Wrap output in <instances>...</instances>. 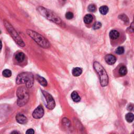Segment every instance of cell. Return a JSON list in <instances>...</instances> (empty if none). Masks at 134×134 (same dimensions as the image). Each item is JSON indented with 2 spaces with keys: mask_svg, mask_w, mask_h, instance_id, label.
I'll return each instance as SVG.
<instances>
[{
  "mask_svg": "<svg viewBox=\"0 0 134 134\" xmlns=\"http://www.w3.org/2000/svg\"><path fill=\"white\" fill-rule=\"evenodd\" d=\"M44 110L41 105H39L33 113V117L35 119H40L43 117Z\"/></svg>",
  "mask_w": 134,
  "mask_h": 134,
  "instance_id": "obj_8",
  "label": "cell"
},
{
  "mask_svg": "<svg viewBox=\"0 0 134 134\" xmlns=\"http://www.w3.org/2000/svg\"><path fill=\"white\" fill-rule=\"evenodd\" d=\"M17 96V104L20 107L25 105L29 100V94L26 88L24 87H19L16 92Z\"/></svg>",
  "mask_w": 134,
  "mask_h": 134,
  "instance_id": "obj_6",
  "label": "cell"
},
{
  "mask_svg": "<svg viewBox=\"0 0 134 134\" xmlns=\"http://www.w3.org/2000/svg\"><path fill=\"white\" fill-rule=\"evenodd\" d=\"M110 37L112 39H116L119 37V33L118 31L115 30H112L110 33Z\"/></svg>",
  "mask_w": 134,
  "mask_h": 134,
  "instance_id": "obj_13",
  "label": "cell"
},
{
  "mask_svg": "<svg viewBox=\"0 0 134 134\" xmlns=\"http://www.w3.org/2000/svg\"><path fill=\"white\" fill-rule=\"evenodd\" d=\"M71 98L73 101L75 102H79L81 100V97L79 94L76 91H73L71 94Z\"/></svg>",
  "mask_w": 134,
  "mask_h": 134,
  "instance_id": "obj_15",
  "label": "cell"
},
{
  "mask_svg": "<svg viewBox=\"0 0 134 134\" xmlns=\"http://www.w3.org/2000/svg\"><path fill=\"white\" fill-rule=\"evenodd\" d=\"M102 27V24L100 22H97L94 24L93 25V29H99Z\"/></svg>",
  "mask_w": 134,
  "mask_h": 134,
  "instance_id": "obj_25",
  "label": "cell"
},
{
  "mask_svg": "<svg viewBox=\"0 0 134 134\" xmlns=\"http://www.w3.org/2000/svg\"><path fill=\"white\" fill-rule=\"evenodd\" d=\"M14 133H15V134H18V133H19L18 132H16V131H14V132H12V134H14Z\"/></svg>",
  "mask_w": 134,
  "mask_h": 134,
  "instance_id": "obj_28",
  "label": "cell"
},
{
  "mask_svg": "<svg viewBox=\"0 0 134 134\" xmlns=\"http://www.w3.org/2000/svg\"><path fill=\"white\" fill-rule=\"evenodd\" d=\"M41 92L44 95V96L47 102V107L49 109V110H53L55 107L56 103L54 98L51 95L48 93L47 92L42 90Z\"/></svg>",
  "mask_w": 134,
  "mask_h": 134,
  "instance_id": "obj_7",
  "label": "cell"
},
{
  "mask_svg": "<svg viewBox=\"0 0 134 134\" xmlns=\"http://www.w3.org/2000/svg\"><path fill=\"white\" fill-rule=\"evenodd\" d=\"M16 82L17 84L26 83V87L30 88L34 84V76L29 72L21 73L17 77Z\"/></svg>",
  "mask_w": 134,
  "mask_h": 134,
  "instance_id": "obj_3",
  "label": "cell"
},
{
  "mask_svg": "<svg viewBox=\"0 0 134 134\" xmlns=\"http://www.w3.org/2000/svg\"><path fill=\"white\" fill-rule=\"evenodd\" d=\"M2 75L5 77H9L12 76V72L9 69H5L2 72Z\"/></svg>",
  "mask_w": 134,
  "mask_h": 134,
  "instance_id": "obj_20",
  "label": "cell"
},
{
  "mask_svg": "<svg viewBox=\"0 0 134 134\" xmlns=\"http://www.w3.org/2000/svg\"><path fill=\"white\" fill-rule=\"evenodd\" d=\"M72 73L73 76L79 77L82 74V69L80 68L77 67V68H75L72 69Z\"/></svg>",
  "mask_w": 134,
  "mask_h": 134,
  "instance_id": "obj_12",
  "label": "cell"
},
{
  "mask_svg": "<svg viewBox=\"0 0 134 134\" xmlns=\"http://www.w3.org/2000/svg\"><path fill=\"white\" fill-rule=\"evenodd\" d=\"M119 73L121 76H125L127 73V69L125 66H122L119 70Z\"/></svg>",
  "mask_w": 134,
  "mask_h": 134,
  "instance_id": "obj_19",
  "label": "cell"
},
{
  "mask_svg": "<svg viewBox=\"0 0 134 134\" xmlns=\"http://www.w3.org/2000/svg\"><path fill=\"white\" fill-rule=\"evenodd\" d=\"M2 48V41L0 40V52L1 51Z\"/></svg>",
  "mask_w": 134,
  "mask_h": 134,
  "instance_id": "obj_27",
  "label": "cell"
},
{
  "mask_svg": "<svg viewBox=\"0 0 134 134\" xmlns=\"http://www.w3.org/2000/svg\"><path fill=\"white\" fill-rule=\"evenodd\" d=\"M105 59L106 62L109 65H112L114 64L116 61V58L115 56L111 54L106 56Z\"/></svg>",
  "mask_w": 134,
  "mask_h": 134,
  "instance_id": "obj_10",
  "label": "cell"
},
{
  "mask_svg": "<svg viewBox=\"0 0 134 134\" xmlns=\"http://www.w3.org/2000/svg\"><path fill=\"white\" fill-rule=\"evenodd\" d=\"M26 33L36 43L44 48H48L50 47V44L49 41L40 34L30 29H28Z\"/></svg>",
  "mask_w": 134,
  "mask_h": 134,
  "instance_id": "obj_1",
  "label": "cell"
},
{
  "mask_svg": "<svg viewBox=\"0 0 134 134\" xmlns=\"http://www.w3.org/2000/svg\"><path fill=\"white\" fill-rule=\"evenodd\" d=\"M37 79L38 81V82L40 83L41 86H47V81L44 77H42L40 76H37Z\"/></svg>",
  "mask_w": 134,
  "mask_h": 134,
  "instance_id": "obj_14",
  "label": "cell"
},
{
  "mask_svg": "<svg viewBox=\"0 0 134 134\" xmlns=\"http://www.w3.org/2000/svg\"><path fill=\"white\" fill-rule=\"evenodd\" d=\"M25 58V56L24 53L22 52H18L15 55V59L17 61H18L19 62H23Z\"/></svg>",
  "mask_w": 134,
  "mask_h": 134,
  "instance_id": "obj_11",
  "label": "cell"
},
{
  "mask_svg": "<svg viewBox=\"0 0 134 134\" xmlns=\"http://www.w3.org/2000/svg\"><path fill=\"white\" fill-rule=\"evenodd\" d=\"M87 10L90 12H94L96 11V7L94 4H90L87 8Z\"/></svg>",
  "mask_w": 134,
  "mask_h": 134,
  "instance_id": "obj_23",
  "label": "cell"
},
{
  "mask_svg": "<svg viewBox=\"0 0 134 134\" xmlns=\"http://www.w3.org/2000/svg\"><path fill=\"white\" fill-rule=\"evenodd\" d=\"M93 19V17L92 16V15L91 14H87L84 17V22L86 24H90L92 22V20Z\"/></svg>",
  "mask_w": 134,
  "mask_h": 134,
  "instance_id": "obj_16",
  "label": "cell"
},
{
  "mask_svg": "<svg viewBox=\"0 0 134 134\" xmlns=\"http://www.w3.org/2000/svg\"><path fill=\"white\" fill-rule=\"evenodd\" d=\"M99 10L102 15H106L108 12V8L107 6H102Z\"/></svg>",
  "mask_w": 134,
  "mask_h": 134,
  "instance_id": "obj_18",
  "label": "cell"
},
{
  "mask_svg": "<svg viewBox=\"0 0 134 134\" xmlns=\"http://www.w3.org/2000/svg\"><path fill=\"white\" fill-rule=\"evenodd\" d=\"M119 18L122 20L125 24H128L129 23V19L126 15L121 14L119 16Z\"/></svg>",
  "mask_w": 134,
  "mask_h": 134,
  "instance_id": "obj_21",
  "label": "cell"
},
{
  "mask_svg": "<svg viewBox=\"0 0 134 134\" xmlns=\"http://www.w3.org/2000/svg\"><path fill=\"white\" fill-rule=\"evenodd\" d=\"M35 133V132L33 129H29L27 130L26 132V134H34Z\"/></svg>",
  "mask_w": 134,
  "mask_h": 134,
  "instance_id": "obj_26",
  "label": "cell"
},
{
  "mask_svg": "<svg viewBox=\"0 0 134 134\" xmlns=\"http://www.w3.org/2000/svg\"><path fill=\"white\" fill-rule=\"evenodd\" d=\"M94 69L100 77V81L102 86L104 87L107 86L108 83V77L105 69L98 62H95L93 64Z\"/></svg>",
  "mask_w": 134,
  "mask_h": 134,
  "instance_id": "obj_4",
  "label": "cell"
},
{
  "mask_svg": "<svg viewBox=\"0 0 134 134\" xmlns=\"http://www.w3.org/2000/svg\"><path fill=\"white\" fill-rule=\"evenodd\" d=\"M115 52L117 55H122L124 52V48L123 47H118L116 49Z\"/></svg>",
  "mask_w": 134,
  "mask_h": 134,
  "instance_id": "obj_22",
  "label": "cell"
},
{
  "mask_svg": "<svg viewBox=\"0 0 134 134\" xmlns=\"http://www.w3.org/2000/svg\"><path fill=\"white\" fill-rule=\"evenodd\" d=\"M16 120L17 123L20 124H25L27 122V118L24 115L19 113L16 116Z\"/></svg>",
  "mask_w": 134,
  "mask_h": 134,
  "instance_id": "obj_9",
  "label": "cell"
},
{
  "mask_svg": "<svg viewBox=\"0 0 134 134\" xmlns=\"http://www.w3.org/2000/svg\"><path fill=\"white\" fill-rule=\"evenodd\" d=\"M4 24L5 27L7 29V30L8 31V32L10 33V36L13 38L14 40L16 42V43L20 47H24L25 46V44L22 38L20 37L19 34L17 33V31L12 26V25L7 20L4 21Z\"/></svg>",
  "mask_w": 134,
  "mask_h": 134,
  "instance_id": "obj_5",
  "label": "cell"
},
{
  "mask_svg": "<svg viewBox=\"0 0 134 134\" xmlns=\"http://www.w3.org/2000/svg\"><path fill=\"white\" fill-rule=\"evenodd\" d=\"M134 115L133 114L131 113H127L125 116L126 120L128 123H132L134 121Z\"/></svg>",
  "mask_w": 134,
  "mask_h": 134,
  "instance_id": "obj_17",
  "label": "cell"
},
{
  "mask_svg": "<svg viewBox=\"0 0 134 134\" xmlns=\"http://www.w3.org/2000/svg\"><path fill=\"white\" fill-rule=\"evenodd\" d=\"M37 10L41 15L47 19L56 24H61V20L60 18L51 10L42 6H39L37 8Z\"/></svg>",
  "mask_w": 134,
  "mask_h": 134,
  "instance_id": "obj_2",
  "label": "cell"
},
{
  "mask_svg": "<svg viewBox=\"0 0 134 134\" xmlns=\"http://www.w3.org/2000/svg\"><path fill=\"white\" fill-rule=\"evenodd\" d=\"M66 17L68 19H71L73 17V14L71 12H68L66 14Z\"/></svg>",
  "mask_w": 134,
  "mask_h": 134,
  "instance_id": "obj_24",
  "label": "cell"
}]
</instances>
